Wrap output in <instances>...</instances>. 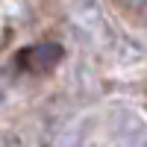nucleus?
<instances>
[{"instance_id":"2","label":"nucleus","mask_w":147,"mask_h":147,"mask_svg":"<svg viewBox=\"0 0 147 147\" xmlns=\"http://www.w3.org/2000/svg\"><path fill=\"white\" fill-rule=\"evenodd\" d=\"M121 6H127L129 12H136V15H147V0H118Z\"/></svg>"},{"instance_id":"1","label":"nucleus","mask_w":147,"mask_h":147,"mask_svg":"<svg viewBox=\"0 0 147 147\" xmlns=\"http://www.w3.org/2000/svg\"><path fill=\"white\" fill-rule=\"evenodd\" d=\"M65 59L62 44L56 41H38L32 47H24V50L15 56V65L27 74H44V71H53L59 62Z\"/></svg>"}]
</instances>
